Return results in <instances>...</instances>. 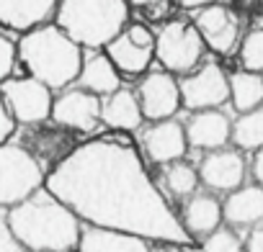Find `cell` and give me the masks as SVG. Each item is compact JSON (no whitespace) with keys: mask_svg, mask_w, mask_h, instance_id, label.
Returning a JSON list of instances; mask_svg holds the SVG:
<instances>
[{"mask_svg":"<svg viewBox=\"0 0 263 252\" xmlns=\"http://www.w3.org/2000/svg\"><path fill=\"white\" fill-rule=\"evenodd\" d=\"M0 252H24V244L18 242L11 221H8V211L0 208Z\"/></svg>","mask_w":263,"mask_h":252,"instance_id":"cell-29","label":"cell"},{"mask_svg":"<svg viewBox=\"0 0 263 252\" xmlns=\"http://www.w3.org/2000/svg\"><path fill=\"white\" fill-rule=\"evenodd\" d=\"M142 106H140V98H137V90L132 93L126 88H119L114 90L111 95L103 98V106H101V121L108 126V129H116V132H137L142 126Z\"/></svg>","mask_w":263,"mask_h":252,"instance_id":"cell-19","label":"cell"},{"mask_svg":"<svg viewBox=\"0 0 263 252\" xmlns=\"http://www.w3.org/2000/svg\"><path fill=\"white\" fill-rule=\"evenodd\" d=\"M194 26L199 29L204 44L214 54H232L237 49V44L242 41L237 13L222 3H212V6L199 8L194 16Z\"/></svg>","mask_w":263,"mask_h":252,"instance_id":"cell-11","label":"cell"},{"mask_svg":"<svg viewBox=\"0 0 263 252\" xmlns=\"http://www.w3.org/2000/svg\"><path fill=\"white\" fill-rule=\"evenodd\" d=\"M137 98H140V106H142V113L147 121L173 118L178 113V108L183 106L181 80H176V75L168 70L150 72L137 85Z\"/></svg>","mask_w":263,"mask_h":252,"instance_id":"cell-12","label":"cell"},{"mask_svg":"<svg viewBox=\"0 0 263 252\" xmlns=\"http://www.w3.org/2000/svg\"><path fill=\"white\" fill-rule=\"evenodd\" d=\"M201 252H245V242L240 239V234L230 226H219L212 234L204 237L201 242Z\"/></svg>","mask_w":263,"mask_h":252,"instance_id":"cell-25","label":"cell"},{"mask_svg":"<svg viewBox=\"0 0 263 252\" xmlns=\"http://www.w3.org/2000/svg\"><path fill=\"white\" fill-rule=\"evenodd\" d=\"M178 216H181L186 232L194 239H204L206 234L219 229L222 221H224L222 201L217 196H212V193H194V196L183 198Z\"/></svg>","mask_w":263,"mask_h":252,"instance_id":"cell-16","label":"cell"},{"mask_svg":"<svg viewBox=\"0 0 263 252\" xmlns=\"http://www.w3.org/2000/svg\"><path fill=\"white\" fill-rule=\"evenodd\" d=\"M158 252H186V249H183V244H165V247H160Z\"/></svg>","mask_w":263,"mask_h":252,"instance_id":"cell-34","label":"cell"},{"mask_svg":"<svg viewBox=\"0 0 263 252\" xmlns=\"http://www.w3.org/2000/svg\"><path fill=\"white\" fill-rule=\"evenodd\" d=\"M16 123H18V121L13 118V113H11V108H8V103H6L3 93H0V144L8 142V139L13 137Z\"/></svg>","mask_w":263,"mask_h":252,"instance_id":"cell-30","label":"cell"},{"mask_svg":"<svg viewBox=\"0 0 263 252\" xmlns=\"http://www.w3.org/2000/svg\"><path fill=\"white\" fill-rule=\"evenodd\" d=\"M245 252H263V221L250 226L245 237Z\"/></svg>","mask_w":263,"mask_h":252,"instance_id":"cell-31","label":"cell"},{"mask_svg":"<svg viewBox=\"0 0 263 252\" xmlns=\"http://www.w3.org/2000/svg\"><path fill=\"white\" fill-rule=\"evenodd\" d=\"M78 85L106 98L111 95L114 90L121 88V72L119 67L111 62V57L106 52H98L93 49V54H88L83 59V70H80V77H78Z\"/></svg>","mask_w":263,"mask_h":252,"instance_id":"cell-21","label":"cell"},{"mask_svg":"<svg viewBox=\"0 0 263 252\" xmlns=\"http://www.w3.org/2000/svg\"><path fill=\"white\" fill-rule=\"evenodd\" d=\"M129 6L142 11L150 21H160V18H165L171 13L173 0H129Z\"/></svg>","mask_w":263,"mask_h":252,"instance_id":"cell-28","label":"cell"},{"mask_svg":"<svg viewBox=\"0 0 263 252\" xmlns=\"http://www.w3.org/2000/svg\"><path fill=\"white\" fill-rule=\"evenodd\" d=\"M24 252H34V249H24Z\"/></svg>","mask_w":263,"mask_h":252,"instance_id":"cell-35","label":"cell"},{"mask_svg":"<svg viewBox=\"0 0 263 252\" xmlns=\"http://www.w3.org/2000/svg\"><path fill=\"white\" fill-rule=\"evenodd\" d=\"M0 93H3L13 118L18 123H42L52 118V88L34 75L29 77H8L0 82Z\"/></svg>","mask_w":263,"mask_h":252,"instance_id":"cell-7","label":"cell"},{"mask_svg":"<svg viewBox=\"0 0 263 252\" xmlns=\"http://www.w3.org/2000/svg\"><path fill=\"white\" fill-rule=\"evenodd\" d=\"M78 252H150V247L147 239L140 234L88 224L80 234Z\"/></svg>","mask_w":263,"mask_h":252,"instance_id":"cell-20","label":"cell"},{"mask_svg":"<svg viewBox=\"0 0 263 252\" xmlns=\"http://www.w3.org/2000/svg\"><path fill=\"white\" fill-rule=\"evenodd\" d=\"M224 224L230 226H253L263 221V185L260 183H242L240 188L230 191L222 201Z\"/></svg>","mask_w":263,"mask_h":252,"instance_id":"cell-18","label":"cell"},{"mask_svg":"<svg viewBox=\"0 0 263 252\" xmlns=\"http://www.w3.org/2000/svg\"><path fill=\"white\" fill-rule=\"evenodd\" d=\"M103 49L121 75L135 77V75H142L155 59V34L142 24H129Z\"/></svg>","mask_w":263,"mask_h":252,"instance_id":"cell-8","label":"cell"},{"mask_svg":"<svg viewBox=\"0 0 263 252\" xmlns=\"http://www.w3.org/2000/svg\"><path fill=\"white\" fill-rule=\"evenodd\" d=\"M230 103L237 113L263 106V72L237 70L230 75Z\"/></svg>","mask_w":263,"mask_h":252,"instance_id":"cell-22","label":"cell"},{"mask_svg":"<svg viewBox=\"0 0 263 252\" xmlns=\"http://www.w3.org/2000/svg\"><path fill=\"white\" fill-rule=\"evenodd\" d=\"M250 173L255 178V183L263 185V147L253 152V162H250Z\"/></svg>","mask_w":263,"mask_h":252,"instance_id":"cell-32","label":"cell"},{"mask_svg":"<svg viewBox=\"0 0 263 252\" xmlns=\"http://www.w3.org/2000/svg\"><path fill=\"white\" fill-rule=\"evenodd\" d=\"M186 137L189 144L201 152L227 147V142H232V121L219 108L191 111V118L186 121Z\"/></svg>","mask_w":263,"mask_h":252,"instance_id":"cell-15","label":"cell"},{"mask_svg":"<svg viewBox=\"0 0 263 252\" xmlns=\"http://www.w3.org/2000/svg\"><path fill=\"white\" fill-rule=\"evenodd\" d=\"M129 21V0H60L54 24L83 49H101Z\"/></svg>","mask_w":263,"mask_h":252,"instance_id":"cell-4","label":"cell"},{"mask_svg":"<svg viewBox=\"0 0 263 252\" xmlns=\"http://www.w3.org/2000/svg\"><path fill=\"white\" fill-rule=\"evenodd\" d=\"M189 137H186V126L176 118H163L153 121L147 129L142 132V150L150 162L168 165L176 160H183L189 152Z\"/></svg>","mask_w":263,"mask_h":252,"instance_id":"cell-13","label":"cell"},{"mask_svg":"<svg viewBox=\"0 0 263 252\" xmlns=\"http://www.w3.org/2000/svg\"><path fill=\"white\" fill-rule=\"evenodd\" d=\"M80 221L140 234L163 244H189L181 216L150 180L140 152L121 139H90L75 147L44 180Z\"/></svg>","mask_w":263,"mask_h":252,"instance_id":"cell-1","label":"cell"},{"mask_svg":"<svg viewBox=\"0 0 263 252\" xmlns=\"http://www.w3.org/2000/svg\"><path fill=\"white\" fill-rule=\"evenodd\" d=\"M181 98L183 108L189 111L219 108L224 100H230V77L217 62H204L181 77Z\"/></svg>","mask_w":263,"mask_h":252,"instance_id":"cell-9","label":"cell"},{"mask_svg":"<svg viewBox=\"0 0 263 252\" xmlns=\"http://www.w3.org/2000/svg\"><path fill=\"white\" fill-rule=\"evenodd\" d=\"M60 0H0V26L11 31H31L57 13Z\"/></svg>","mask_w":263,"mask_h":252,"instance_id":"cell-17","label":"cell"},{"mask_svg":"<svg viewBox=\"0 0 263 252\" xmlns=\"http://www.w3.org/2000/svg\"><path fill=\"white\" fill-rule=\"evenodd\" d=\"M245 157L240 150H212L199 162V178L201 183L214 193H230L245 183Z\"/></svg>","mask_w":263,"mask_h":252,"instance_id":"cell-14","label":"cell"},{"mask_svg":"<svg viewBox=\"0 0 263 252\" xmlns=\"http://www.w3.org/2000/svg\"><path fill=\"white\" fill-rule=\"evenodd\" d=\"M16 59H18V47L6 34H0V82L11 77V72L16 67Z\"/></svg>","mask_w":263,"mask_h":252,"instance_id":"cell-27","label":"cell"},{"mask_svg":"<svg viewBox=\"0 0 263 252\" xmlns=\"http://www.w3.org/2000/svg\"><path fill=\"white\" fill-rule=\"evenodd\" d=\"M101 106L103 98L85 90V88H70L60 98H54L52 106V121L65 126V129L80 132V134H93L101 121Z\"/></svg>","mask_w":263,"mask_h":252,"instance_id":"cell-10","label":"cell"},{"mask_svg":"<svg viewBox=\"0 0 263 252\" xmlns=\"http://www.w3.org/2000/svg\"><path fill=\"white\" fill-rule=\"evenodd\" d=\"M199 183H201L199 167H194V165H189V162H183V160L168 162L165 170H163V185H165V191H168L173 198H178V201L194 196V193L199 191Z\"/></svg>","mask_w":263,"mask_h":252,"instance_id":"cell-24","label":"cell"},{"mask_svg":"<svg viewBox=\"0 0 263 252\" xmlns=\"http://www.w3.org/2000/svg\"><path fill=\"white\" fill-rule=\"evenodd\" d=\"M178 3H181V8L199 11V8H204V6H212V3H217V0H178Z\"/></svg>","mask_w":263,"mask_h":252,"instance_id":"cell-33","label":"cell"},{"mask_svg":"<svg viewBox=\"0 0 263 252\" xmlns=\"http://www.w3.org/2000/svg\"><path fill=\"white\" fill-rule=\"evenodd\" d=\"M8 221L24 244L34 252H72L80 242V216L52 191L39 188L26 201L8 208Z\"/></svg>","mask_w":263,"mask_h":252,"instance_id":"cell-2","label":"cell"},{"mask_svg":"<svg viewBox=\"0 0 263 252\" xmlns=\"http://www.w3.org/2000/svg\"><path fill=\"white\" fill-rule=\"evenodd\" d=\"M204 39L194 24L186 21H168L155 34V59L163 70L173 75H189L201 65L204 57Z\"/></svg>","mask_w":263,"mask_h":252,"instance_id":"cell-6","label":"cell"},{"mask_svg":"<svg viewBox=\"0 0 263 252\" xmlns=\"http://www.w3.org/2000/svg\"><path fill=\"white\" fill-rule=\"evenodd\" d=\"M240 62L245 70L263 72V29H253L240 41Z\"/></svg>","mask_w":263,"mask_h":252,"instance_id":"cell-26","label":"cell"},{"mask_svg":"<svg viewBox=\"0 0 263 252\" xmlns=\"http://www.w3.org/2000/svg\"><path fill=\"white\" fill-rule=\"evenodd\" d=\"M18 59L36 80L52 90H65L78 82L83 70V47L57 24H42L26 31L18 41Z\"/></svg>","mask_w":263,"mask_h":252,"instance_id":"cell-3","label":"cell"},{"mask_svg":"<svg viewBox=\"0 0 263 252\" xmlns=\"http://www.w3.org/2000/svg\"><path fill=\"white\" fill-rule=\"evenodd\" d=\"M44 170L29 150L8 142L0 144V208L26 201L31 193L44 188Z\"/></svg>","mask_w":263,"mask_h":252,"instance_id":"cell-5","label":"cell"},{"mask_svg":"<svg viewBox=\"0 0 263 252\" xmlns=\"http://www.w3.org/2000/svg\"><path fill=\"white\" fill-rule=\"evenodd\" d=\"M232 144L240 152H255L263 147V106L245 111L232 121Z\"/></svg>","mask_w":263,"mask_h":252,"instance_id":"cell-23","label":"cell"}]
</instances>
